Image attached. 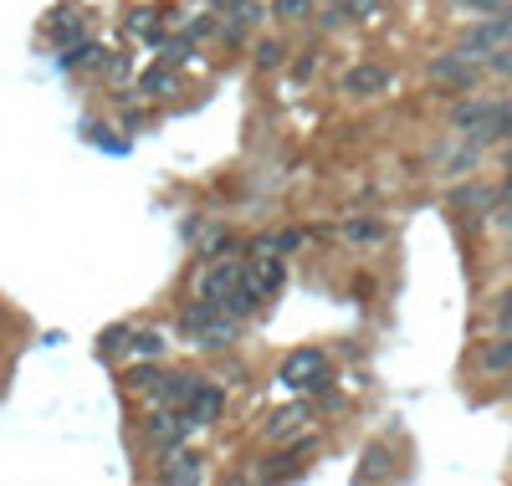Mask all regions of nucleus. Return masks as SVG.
<instances>
[{
    "mask_svg": "<svg viewBox=\"0 0 512 486\" xmlns=\"http://www.w3.org/2000/svg\"><path fill=\"white\" fill-rule=\"evenodd\" d=\"M492 200H497V195H492L487 185H461V190L451 195L456 210H492Z\"/></svg>",
    "mask_w": 512,
    "mask_h": 486,
    "instance_id": "14",
    "label": "nucleus"
},
{
    "mask_svg": "<svg viewBox=\"0 0 512 486\" xmlns=\"http://www.w3.org/2000/svg\"><path fill=\"white\" fill-rule=\"evenodd\" d=\"M292 425H297V410H282V415H277V420H272V425H267V430H272V435H277V440H282V435H287V430H292Z\"/></svg>",
    "mask_w": 512,
    "mask_h": 486,
    "instance_id": "30",
    "label": "nucleus"
},
{
    "mask_svg": "<svg viewBox=\"0 0 512 486\" xmlns=\"http://www.w3.org/2000/svg\"><path fill=\"white\" fill-rule=\"evenodd\" d=\"M246 272L236 267V261H216V267H210L205 277H200V297H210V302H226V292L241 282Z\"/></svg>",
    "mask_w": 512,
    "mask_h": 486,
    "instance_id": "8",
    "label": "nucleus"
},
{
    "mask_svg": "<svg viewBox=\"0 0 512 486\" xmlns=\"http://www.w3.org/2000/svg\"><path fill=\"white\" fill-rule=\"evenodd\" d=\"M272 246H277V251H297V246H303V231H287V236H277Z\"/></svg>",
    "mask_w": 512,
    "mask_h": 486,
    "instance_id": "32",
    "label": "nucleus"
},
{
    "mask_svg": "<svg viewBox=\"0 0 512 486\" xmlns=\"http://www.w3.org/2000/svg\"><path fill=\"white\" fill-rule=\"evenodd\" d=\"M128 31H154V11H134L128 16Z\"/></svg>",
    "mask_w": 512,
    "mask_h": 486,
    "instance_id": "31",
    "label": "nucleus"
},
{
    "mask_svg": "<svg viewBox=\"0 0 512 486\" xmlns=\"http://www.w3.org/2000/svg\"><path fill=\"white\" fill-rule=\"evenodd\" d=\"M487 67H492L497 77H512V41H507V47H497V52L487 57Z\"/></svg>",
    "mask_w": 512,
    "mask_h": 486,
    "instance_id": "26",
    "label": "nucleus"
},
{
    "mask_svg": "<svg viewBox=\"0 0 512 486\" xmlns=\"http://www.w3.org/2000/svg\"><path fill=\"white\" fill-rule=\"evenodd\" d=\"M492 318H497V328H502V333L512 328V287H502V292L492 297Z\"/></svg>",
    "mask_w": 512,
    "mask_h": 486,
    "instance_id": "20",
    "label": "nucleus"
},
{
    "mask_svg": "<svg viewBox=\"0 0 512 486\" xmlns=\"http://www.w3.org/2000/svg\"><path fill=\"white\" fill-rule=\"evenodd\" d=\"M502 195L512 200V154H507V180H502Z\"/></svg>",
    "mask_w": 512,
    "mask_h": 486,
    "instance_id": "37",
    "label": "nucleus"
},
{
    "mask_svg": "<svg viewBox=\"0 0 512 486\" xmlns=\"http://www.w3.org/2000/svg\"><path fill=\"white\" fill-rule=\"evenodd\" d=\"M313 72H318V57H297V62H292V77H297V82H308Z\"/></svg>",
    "mask_w": 512,
    "mask_h": 486,
    "instance_id": "29",
    "label": "nucleus"
},
{
    "mask_svg": "<svg viewBox=\"0 0 512 486\" xmlns=\"http://www.w3.org/2000/svg\"><path fill=\"white\" fill-rule=\"evenodd\" d=\"M338 21H344V11H338V6H328V11H323V16H318V26H323V31H333V26H338Z\"/></svg>",
    "mask_w": 512,
    "mask_h": 486,
    "instance_id": "33",
    "label": "nucleus"
},
{
    "mask_svg": "<svg viewBox=\"0 0 512 486\" xmlns=\"http://www.w3.org/2000/svg\"><path fill=\"white\" fill-rule=\"evenodd\" d=\"M128 338H134L128 328H108V333L98 338V353H118V348H128Z\"/></svg>",
    "mask_w": 512,
    "mask_h": 486,
    "instance_id": "24",
    "label": "nucleus"
},
{
    "mask_svg": "<svg viewBox=\"0 0 512 486\" xmlns=\"http://www.w3.org/2000/svg\"><path fill=\"white\" fill-rule=\"evenodd\" d=\"M272 11L282 21H308L313 16V0H272Z\"/></svg>",
    "mask_w": 512,
    "mask_h": 486,
    "instance_id": "18",
    "label": "nucleus"
},
{
    "mask_svg": "<svg viewBox=\"0 0 512 486\" xmlns=\"http://www.w3.org/2000/svg\"><path fill=\"white\" fill-rule=\"evenodd\" d=\"M93 52H98V47H93V41H77V47H72V52H62V67H77V62H88Z\"/></svg>",
    "mask_w": 512,
    "mask_h": 486,
    "instance_id": "27",
    "label": "nucleus"
},
{
    "mask_svg": "<svg viewBox=\"0 0 512 486\" xmlns=\"http://www.w3.org/2000/svg\"><path fill=\"white\" fill-rule=\"evenodd\" d=\"M195 384H200V374H164V384L154 389V400H164V405H185Z\"/></svg>",
    "mask_w": 512,
    "mask_h": 486,
    "instance_id": "10",
    "label": "nucleus"
},
{
    "mask_svg": "<svg viewBox=\"0 0 512 486\" xmlns=\"http://www.w3.org/2000/svg\"><path fill=\"white\" fill-rule=\"evenodd\" d=\"M384 471H390V451H384V446H369V456H364V466H359V481H379Z\"/></svg>",
    "mask_w": 512,
    "mask_h": 486,
    "instance_id": "16",
    "label": "nucleus"
},
{
    "mask_svg": "<svg viewBox=\"0 0 512 486\" xmlns=\"http://www.w3.org/2000/svg\"><path fill=\"white\" fill-rule=\"evenodd\" d=\"M262 297H267V287H262V282L241 277V282L226 292V302H221V307H226V313H236V318H251L256 307H262Z\"/></svg>",
    "mask_w": 512,
    "mask_h": 486,
    "instance_id": "9",
    "label": "nucleus"
},
{
    "mask_svg": "<svg viewBox=\"0 0 512 486\" xmlns=\"http://www.w3.org/2000/svg\"><path fill=\"white\" fill-rule=\"evenodd\" d=\"M482 369L487 374H507L512 369V328H507V338H497V343L482 348Z\"/></svg>",
    "mask_w": 512,
    "mask_h": 486,
    "instance_id": "12",
    "label": "nucleus"
},
{
    "mask_svg": "<svg viewBox=\"0 0 512 486\" xmlns=\"http://www.w3.org/2000/svg\"><path fill=\"white\" fill-rule=\"evenodd\" d=\"M497 21H502V31H507V41H512V6H507V11L497 16Z\"/></svg>",
    "mask_w": 512,
    "mask_h": 486,
    "instance_id": "38",
    "label": "nucleus"
},
{
    "mask_svg": "<svg viewBox=\"0 0 512 486\" xmlns=\"http://www.w3.org/2000/svg\"><path fill=\"white\" fill-rule=\"evenodd\" d=\"M282 384L287 389H323L328 384V364H323V353H313V348H303V353H292V359L282 364Z\"/></svg>",
    "mask_w": 512,
    "mask_h": 486,
    "instance_id": "3",
    "label": "nucleus"
},
{
    "mask_svg": "<svg viewBox=\"0 0 512 486\" xmlns=\"http://www.w3.org/2000/svg\"><path fill=\"white\" fill-rule=\"evenodd\" d=\"M497 226H502V231H507V236H512V200H507V210H502V215H497Z\"/></svg>",
    "mask_w": 512,
    "mask_h": 486,
    "instance_id": "36",
    "label": "nucleus"
},
{
    "mask_svg": "<svg viewBox=\"0 0 512 486\" xmlns=\"http://www.w3.org/2000/svg\"><path fill=\"white\" fill-rule=\"evenodd\" d=\"M256 21H262V6H251V0H236V11H231V21L221 26V36H226V41H236V36H246Z\"/></svg>",
    "mask_w": 512,
    "mask_h": 486,
    "instance_id": "11",
    "label": "nucleus"
},
{
    "mask_svg": "<svg viewBox=\"0 0 512 486\" xmlns=\"http://www.w3.org/2000/svg\"><path fill=\"white\" fill-rule=\"evenodd\" d=\"M349 16H374V0H349Z\"/></svg>",
    "mask_w": 512,
    "mask_h": 486,
    "instance_id": "34",
    "label": "nucleus"
},
{
    "mask_svg": "<svg viewBox=\"0 0 512 486\" xmlns=\"http://www.w3.org/2000/svg\"><path fill=\"white\" fill-rule=\"evenodd\" d=\"M47 36L72 41V36H82V26H77V16H72V11H62V16H52V21H47Z\"/></svg>",
    "mask_w": 512,
    "mask_h": 486,
    "instance_id": "19",
    "label": "nucleus"
},
{
    "mask_svg": "<svg viewBox=\"0 0 512 486\" xmlns=\"http://www.w3.org/2000/svg\"><path fill=\"white\" fill-rule=\"evenodd\" d=\"M497 47H507V31H502L497 16H482L472 31L461 36V52H466V57H492Z\"/></svg>",
    "mask_w": 512,
    "mask_h": 486,
    "instance_id": "7",
    "label": "nucleus"
},
{
    "mask_svg": "<svg viewBox=\"0 0 512 486\" xmlns=\"http://www.w3.org/2000/svg\"><path fill=\"white\" fill-rule=\"evenodd\" d=\"M344 236H349V241H364V246H374V241H384V226H379V220H349V226H344Z\"/></svg>",
    "mask_w": 512,
    "mask_h": 486,
    "instance_id": "17",
    "label": "nucleus"
},
{
    "mask_svg": "<svg viewBox=\"0 0 512 486\" xmlns=\"http://www.w3.org/2000/svg\"><path fill=\"white\" fill-rule=\"evenodd\" d=\"M282 62H287V47H282V41H272V36L256 41V67H262V72H277Z\"/></svg>",
    "mask_w": 512,
    "mask_h": 486,
    "instance_id": "15",
    "label": "nucleus"
},
{
    "mask_svg": "<svg viewBox=\"0 0 512 486\" xmlns=\"http://www.w3.org/2000/svg\"><path fill=\"white\" fill-rule=\"evenodd\" d=\"M451 6H456V11H472V16H502V11H507L502 0H451Z\"/></svg>",
    "mask_w": 512,
    "mask_h": 486,
    "instance_id": "21",
    "label": "nucleus"
},
{
    "mask_svg": "<svg viewBox=\"0 0 512 486\" xmlns=\"http://www.w3.org/2000/svg\"><path fill=\"white\" fill-rule=\"evenodd\" d=\"M128 348H134L139 359H154V353L164 348V338H159V333H134V338H128Z\"/></svg>",
    "mask_w": 512,
    "mask_h": 486,
    "instance_id": "22",
    "label": "nucleus"
},
{
    "mask_svg": "<svg viewBox=\"0 0 512 486\" xmlns=\"http://www.w3.org/2000/svg\"><path fill=\"white\" fill-rule=\"evenodd\" d=\"M190 425H195V420H190L185 410H180V415H175V410H159V415H149V420H144V430H149V440H154L159 451H175V446H185Z\"/></svg>",
    "mask_w": 512,
    "mask_h": 486,
    "instance_id": "5",
    "label": "nucleus"
},
{
    "mask_svg": "<svg viewBox=\"0 0 512 486\" xmlns=\"http://www.w3.org/2000/svg\"><path fill=\"white\" fill-rule=\"evenodd\" d=\"M200 476H205V471L195 466V456H185V466H169V471H164V481H200Z\"/></svg>",
    "mask_w": 512,
    "mask_h": 486,
    "instance_id": "25",
    "label": "nucleus"
},
{
    "mask_svg": "<svg viewBox=\"0 0 512 486\" xmlns=\"http://www.w3.org/2000/svg\"><path fill=\"white\" fill-rule=\"evenodd\" d=\"M180 410H185V415H190L195 425H216V415L226 410V389H221V384H205V379H200V384L190 389V400H185Z\"/></svg>",
    "mask_w": 512,
    "mask_h": 486,
    "instance_id": "6",
    "label": "nucleus"
},
{
    "mask_svg": "<svg viewBox=\"0 0 512 486\" xmlns=\"http://www.w3.org/2000/svg\"><path fill=\"white\" fill-rule=\"evenodd\" d=\"M210 31H216V21H210V16H200V21L190 26V36H210Z\"/></svg>",
    "mask_w": 512,
    "mask_h": 486,
    "instance_id": "35",
    "label": "nucleus"
},
{
    "mask_svg": "<svg viewBox=\"0 0 512 486\" xmlns=\"http://www.w3.org/2000/svg\"><path fill=\"white\" fill-rule=\"evenodd\" d=\"M431 82L456 87V93H472V87H477V57H466L461 47H456V52H441V57L431 62Z\"/></svg>",
    "mask_w": 512,
    "mask_h": 486,
    "instance_id": "2",
    "label": "nucleus"
},
{
    "mask_svg": "<svg viewBox=\"0 0 512 486\" xmlns=\"http://www.w3.org/2000/svg\"><path fill=\"white\" fill-rule=\"evenodd\" d=\"M507 139H512V118H507Z\"/></svg>",
    "mask_w": 512,
    "mask_h": 486,
    "instance_id": "39",
    "label": "nucleus"
},
{
    "mask_svg": "<svg viewBox=\"0 0 512 486\" xmlns=\"http://www.w3.org/2000/svg\"><path fill=\"white\" fill-rule=\"evenodd\" d=\"M139 93H149V98H169V93H175V72H169V67H149V72L139 77Z\"/></svg>",
    "mask_w": 512,
    "mask_h": 486,
    "instance_id": "13",
    "label": "nucleus"
},
{
    "mask_svg": "<svg viewBox=\"0 0 512 486\" xmlns=\"http://www.w3.org/2000/svg\"><path fill=\"white\" fill-rule=\"evenodd\" d=\"M180 328H185L195 343H205V348H231V343H236V333H241V318H236V313H226L221 302L200 297V302L180 307Z\"/></svg>",
    "mask_w": 512,
    "mask_h": 486,
    "instance_id": "1",
    "label": "nucleus"
},
{
    "mask_svg": "<svg viewBox=\"0 0 512 486\" xmlns=\"http://www.w3.org/2000/svg\"><path fill=\"white\" fill-rule=\"evenodd\" d=\"M159 384H164L159 369H134V374H128V389H149V394H154Z\"/></svg>",
    "mask_w": 512,
    "mask_h": 486,
    "instance_id": "23",
    "label": "nucleus"
},
{
    "mask_svg": "<svg viewBox=\"0 0 512 486\" xmlns=\"http://www.w3.org/2000/svg\"><path fill=\"white\" fill-rule=\"evenodd\" d=\"M390 82H395V72H390V67H379V62H359V67H349V72H344V93H349V98H379V93H390Z\"/></svg>",
    "mask_w": 512,
    "mask_h": 486,
    "instance_id": "4",
    "label": "nucleus"
},
{
    "mask_svg": "<svg viewBox=\"0 0 512 486\" xmlns=\"http://www.w3.org/2000/svg\"><path fill=\"white\" fill-rule=\"evenodd\" d=\"M190 52H195V47H190V36H185V41H169V47H164V62L175 67V62H180V57H190Z\"/></svg>",
    "mask_w": 512,
    "mask_h": 486,
    "instance_id": "28",
    "label": "nucleus"
}]
</instances>
